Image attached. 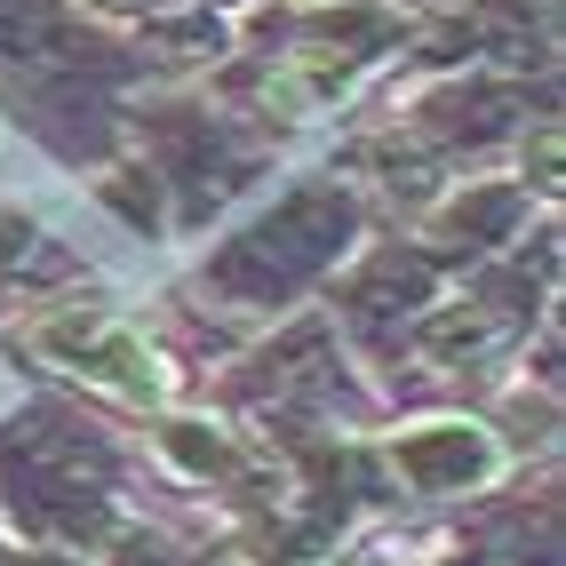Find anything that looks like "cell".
Returning a JSON list of instances; mask_svg holds the SVG:
<instances>
[{
	"mask_svg": "<svg viewBox=\"0 0 566 566\" xmlns=\"http://www.w3.org/2000/svg\"><path fill=\"white\" fill-rule=\"evenodd\" d=\"M32 352L49 367H64V375H81V384L112 391V399H136V407H160L176 391V367L160 359V344H144L120 312H96V304L49 312L32 327Z\"/></svg>",
	"mask_w": 566,
	"mask_h": 566,
	"instance_id": "obj_1",
	"label": "cell"
},
{
	"mask_svg": "<svg viewBox=\"0 0 566 566\" xmlns=\"http://www.w3.org/2000/svg\"><path fill=\"white\" fill-rule=\"evenodd\" d=\"M88 9H104V17H168L176 0H88Z\"/></svg>",
	"mask_w": 566,
	"mask_h": 566,
	"instance_id": "obj_6",
	"label": "cell"
},
{
	"mask_svg": "<svg viewBox=\"0 0 566 566\" xmlns=\"http://www.w3.org/2000/svg\"><path fill=\"white\" fill-rule=\"evenodd\" d=\"M81 32H72L49 0H0V81H32V72L81 64Z\"/></svg>",
	"mask_w": 566,
	"mask_h": 566,
	"instance_id": "obj_4",
	"label": "cell"
},
{
	"mask_svg": "<svg viewBox=\"0 0 566 566\" xmlns=\"http://www.w3.org/2000/svg\"><path fill=\"white\" fill-rule=\"evenodd\" d=\"M535 184H543V192H551V184H558V136H551V128L535 136Z\"/></svg>",
	"mask_w": 566,
	"mask_h": 566,
	"instance_id": "obj_7",
	"label": "cell"
},
{
	"mask_svg": "<svg viewBox=\"0 0 566 566\" xmlns=\"http://www.w3.org/2000/svg\"><path fill=\"white\" fill-rule=\"evenodd\" d=\"M17 566H72V558H17Z\"/></svg>",
	"mask_w": 566,
	"mask_h": 566,
	"instance_id": "obj_8",
	"label": "cell"
},
{
	"mask_svg": "<svg viewBox=\"0 0 566 566\" xmlns=\"http://www.w3.org/2000/svg\"><path fill=\"white\" fill-rule=\"evenodd\" d=\"M511 216H518V184H479L471 200L447 208V232H503Z\"/></svg>",
	"mask_w": 566,
	"mask_h": 566,
	"instance_id": "obj_5",
	"label": "cell"
},
{
	"mask_svg": "<svg viewBox=\"0 0 566 566\" xmlns=\"http://www.w3.org/2000/svg\"><path fill=\"white\" fill-rule=\"evenodd\" d=\"M344 232H352L344 192H327V184H304V192L280 200L248 240H232V255L216 263V280H223V287H240V295H280V287H295L304 272H319V263L344 248Z\"/></svg>",
	"mask_w": 566,
	"mask_h": 566,
	"instance_id": "obj_2",
	"label": "cell"
},
{
	"mask_svg": "<svg viewBox=\"0 0 566 566\" xmlns=\"http://www.w3.org/2000/svg\"><path fill=\"white\" fill-rule=\"evenodd\" d=\"M399 471L423 486V495H463V486H486L503 471V447L479 423H423L399 439Z\"/></svg>",
	"mask_w": 566,
	"mask_h": 566,
	"instance_id": "obj_3",
	"label": "cell"
}]
</instances>
